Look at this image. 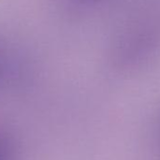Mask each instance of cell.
<instances>
[{
	"label": "cell",
	"mask_w": 160,
	"mask_h": 160,
	"mask_svg": "<svg viewBox=\"0 0 160 160\" xmlns=\"http://www.w3.org/2000/svg\"><path fill=\"white\" fill-rule=\"evenodd\" d=\"M73 3H76L78 5H81V6H86V5H89L91 4L92 2H94L95 0H72Z\"/></svg>",
	"instance_id": "obj_1"
},
{
	"label": "cell",
	"mask_w": 160,
	"mask_h": 160,
	"mask_svg": "<svg viewBox=\"0 0 160 160\" xmlns=\"http://www.w3.org/2000/svg\"><path fill=\"white\" fill-rule=\"evenodd\" d=\"M0 54H1V53H0ZM3 64H4V61L2 59L1 55H0V75H1L2 72H3ZM0 77H1V76H0Z\"/></svg>",
	"instance_id": "obj_2"
}]
</instances>
